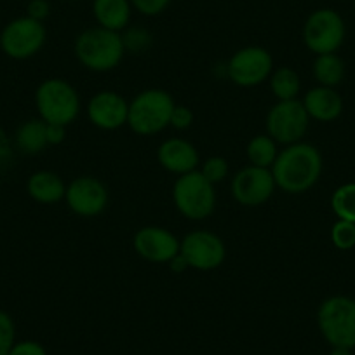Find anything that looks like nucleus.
<instances>
[{
  "instance_id": "obj_1",
  "label": "nucleus",
  "mask_w": 355,
  "mask_h": 355,
  "mask_svg": "<svg viewBox=\"0 0 355 355\" xmlns=\"http://www.w3.org/2000/svg\"><path fill=\"white\" fill-rule=\"evenodd\" d=\"M322 166V155L317 146L300 141L279 150L270 171L277 189L291 196H300L309 192L319 182Z\"/></svg>"
},
{
  "instance_id": "obj_2",
  "label": "nucleus",
  "mask_w": 355,
  "mask_h": 355,
  "mask_svg": "<svg viewBox=\"0 0 355 355\" xmlns=\"http://www.w3.org/2000/svg\"><path fill=\"white\" fill-rule=\"evenodd\" d=\"M73 53L82 67L96 73H105L119 67L125 54V46L119 32L93 26L78 33Z\"/></svg>"
},
{
  "instance_id": "obj_3",
  "label": "nucleus",
  "mask_w": 355,
  "mask_h": 355,
  "mask_svg": "<svg viewBox=\"0 0 355 355\" xmlns=\"http://www.w3.org/2000/svg\"><path fill=\"white\" fill-rule=\"evenodd\" d=\"M174 103L164 89H145L129 103L128 125L139 136H153L169 128Z\"/></svg>"
},
{
  "instance_id": "obj_4",
  "label": "nucleus",
  "mask_w": 355,
  "mask_h": 355,
  "mask_svg": "<svg viewBox=\"0 0 355 355\" xmlns=\"http://www.w3.org/2000/svg\"><path fill=\"white\" fill-rule=\"evenodd\" d=\"M35 107L46 124L67 128L80 114V96L64 78H46L35 91Z\"/></svg>"
},
{
  "instance_id": "obj_5",
  "label": "nucleus",
  "mask_w": 355,
  "mask_h": 355,
  "mask_svg": "<svg viewBox=\"0 0 355 355\" xmlns=\"http://www.w3.org/2000/svg\"><path fill=\"white\" fill-rule=\"evenodd\" d=\"M317 326L331 347L355 348V300L350 296H329L317 310Z\"/></svg>"
},
{
  "instance_id": "obj_6",
  "label": "nucleus",
  "mask_w": 355,
  "mask_h": 355,
  "mask_svg": "<svg viewBox=\"0 0 355 355\" xmlns=\"http://www.w3.org/2000/svg\"><path fill=\"white\" fill-rule=\"evenodd\" d=\"M173 202L189 220H206L216 207L214 185L207 182L200 171L178 176L173 185Z\"/></svg>"
},
{
  "instance_id": "obj_7",
  "label": "nucleus",
  "mask_w": 355,
  "mask_h": 355,
  "mask_svg": "<svg viewBox=\"0 0 355 355\" xmlns=\"http://www.w3.org/2000/svg\"><path fill=\"white\" fill-rule=\"evenodd\" d=\"M46 39L47 32L42 21L30 16H19L0 32V49L11 60H30L40 53Z\"/></svg>"
},
{
  "instance_id": "obj_8",
  "label": "nucleus",
  "mask_w": 355,
  "mask_h": 355,
  "mask_svg": "<svg viewBox=\"0 0 355 355\" xmlns=\"http://www.w3.org/2000/svg\"><path fill=\"white\" fill-rule=\"evenodd\" d=\"M345 21L334 9H317L303 25V42L315 56L336 53L345 42Z\"/></svg>"
},
{
  "instance_id": "obj_9",
  "label": "nucleus",
  "mask_w": 355,
  "mask_h": 355,
  "mask_svg": "<svg viewBox=\"0 0 355 355\" xmlns=\"http://www.w3.org/2000/svg\"><path fill=\"white\" fill-rule=\"evenodd\" d=\"M309 124L310 117L300 100L277 101L266 114V135L286 146L302 141Z\"/></svg>"
},
{
  "instance_id": "obj_10",
  "label": "nucleus",
  "mask_w": 355,
  "mask_h": 355,
  "mask_svg": "<svg viewBox=\"0 0 355 355\" xmlns=\"http://www.w3.org/2000/svg\"><path fill=\"white\" fill-rule=\"evenodd\" d=\"M180 256L189 268L200 272L216 270L227 258V248L216 234L209 230H193L180 241Z\"/></svg>"
},
{
  "instance_id": "obj_11",
  "label": "nucleus",
  "mask_w": 355,
  "mask_h": 355,
  "mask_svg": "<svg viewBox=\"0 0 355 355\" xmlns=\"http://www.w3.org/2000/svg\"><path fill=\"white\" fill-rule=\"evenodd\" d=\"M274 71V58L265 47L248 46L239 49L227 63V75L241 87H256L268 80Z\"/></svg>"
},
{
  "instance_id": "obj_12",
  "label": "nucleus",
  "mask_w": 355,
  "mask_h": 355,
  "mask_svg": "<svg viewBox=\"0 0 355 355\" xmlns=\"http://www.w3.org/2000/svg\"><path fill=\"white\" fill-rule=\"evenodd\" d=\"M275 180L270 169L249 164L239 171L232 180V196L241 206L258 207L270 199L275 192Z\"/></svg>"
},
{
  "instance_id": "obj_13",
  "label": "nucleus",
  "mask_w": 355,
  "mask_h": 355,
  "mask_svg": "<svg viewBox=\"0 0 355 355\" xmlns=\"http://www.w3.org/2000/svg\"><path fill=\"white\" fill-rule=\"evenodd\" d=\"M64 200L71 213L82 218H93L107 209L108 190L98 178L78 176L68 183Z\"/></svg>"
},
{
  "instance_id": "obj_14",
  "label": "nucleus",
  "mask_w": 355,
  "mask_h": 355,
  "mask_svg": "<svg viewBox=\"0 0 355 355\" xmlns=\"http://www.w3.org/2000/svg\"><path fill=\"white\" fill-rule=\"evenodd\" d=\"M135 251L150 263H169L180 254V239L162 227H143L132 239Z\"/></svg>"
},
{
  "instance_id": "obj_15",
  "label": "nucleus",
  "mask_w": 355,
  "mask_h": 355,
  "mask_svg": "<svg viewBox=\"0 0 355 355\" xmlns=\"http://www.w3.org/2000/svg\"><path fill=\"white\" fill-rule=\"evenodd\" d=\"M85 112L94 128L115 131L128 124L129 103L115 91H100L89 100Z\"/></svg>"
},
{
  "instance_id": "obj_16",
  "label": "nucleus",
  "mask_w": 355,
  "mask_h": 355,
  "mask_svg": "<svg viewBox=\"0 0 355 355\" xmlns=\"http://www.w3.org/2000/svg\"><path fill=\"white\" fill-rule=\"evenodd\" d=\"M157 160L160 166L176 176H183L197 171L200 164L199 152L196 146L183 138H169L157 148Z\"/></svg>"
},
{
  "instance_id": "obj_17",
  "label": "nucleus",
  "mask_w": 355,
  "mask_h": 355,
  "mask_svg": "<svg viewBox=\"0 0 355 355\" xmlns=\"http://www.w3.org/2000/svg\"><path fill=\"white\" fill-rule=\"evenodd\" d=\"M302 103L309 117L317 122H333L343 112V100L334 91V87H324V85L312 87L306 91Z\"/></svg>"
},
{
  "instance_id": "obj_18",
  "label": "nucleus",
  "mask_w": 355,
  "mask_h": 355,
  "mask_svg": "<svg viewBox=\"0 0 355 355\" xmlns=\"http://www.w3.org/2000/svg\"><path fill=\"white\" fill-rule=\"evenodd\" d=\"M93 15L98 26L121 33L131 21V0H93Z\"/></svg>"
},
{
  "instance_id": "obj_19",
  "label": "nucleus",
  "mask_w": 355,
  "mask_h": 355,
  "mask_svg": "<svg viewBox=\"0 0 355 355\" xmlns=\"http://www.w3.org/2000/svg\"><path fill=\"white\" fill-rule=\"evenodd\" d=\"M26 192L39 204H56L64 199L67 185L53 171H37L26 182Z\"/></svg>"
},
{
  "instance_id": "obj_20",
  "label": "nucleus",
  "mask_w": 355,
  "mask_h": 355,
  "mask_svg": "<svg viewBox=\"0 0 355 355\" xmlns=\"http://www.w3.org/2000/svg\"><path fill=\"white\" fill-rule=\"evenodd\" d=\"M47 145V124L42 119H30L16 131V146L26 155H37Z\"/></svg>"
},
{
  "instance_id": "obj_21",
  "label": "nucleus",
  "mask_w": 355,
  "mask_h": 355,
  "mask_svg": "<svg viewBox=\"0 0 355 355\" xmlns=\"http://www.w3.org/2000/svg\"><path fill=\"white\" fill-rule=\"evenodd\" d=\"M313 77L324 87H336L345 77V63L336 53L319 54L313 61Z\"/></svg>"
},
{
  "instance_id": "obj_22",
  "label": "nucleus",
  "mask_w": 355,
  "mask_h": 355,
  "mask_svg": "<svg viewBox=\"0 0 355 355\" xmlns=\"http://www.w3.org/2000/svg\"><path fill=\"white\" fill-rule=\"evenodd\" d=\"M268 82H270L272 94L279 101L298 100L300 91H302V80H300V75L293 68H277V70L272 71V75L268 77Z\"/></svg>"
},
{
  "instance_id": "obj_23",
  "label": "nucleus",
  "mask_w": 355,
  "mask_h": 355,
  "mask_svg": "<svg viewBox=\"0 0 355 355\" xmlns=\"http://www.w3.org/2000/svg\"><path fill=\"white\" fill-rule=\"evenodd\" d=\"M279 143L268 135H258L251 138L245 148V155L251 166L270 169L279 155Z\"/></svg>"
},
{
  "instance_id": "obj_24",
  "label": "nucleus",
  "mask_w": 355,
  "mask_h": 355,
  "mask_svg": "<svg viewBox=\"0 0 355 355\" xmlns=\"http://www.w3.org/2000/svg\"><path fill=\"white\" fill-rule=\"evenodd\" d=\"M331 209L338 220L355 223V183L338 187L331 196Z\"/></svg>"
},
{
  "instance_id": "obj_25",
  "label": "nucleus",
  "mask_w": 355,
  "mask_h": 355,
  "mask_svg": "<svg viewBox=\"0 0 355 355\" xmlns=\"http://www.w3.org/2000/svg\"><path fill=\"white\" fill-rule=\"evenodd\" d=\"M331 242L340 251H350L355 248V223L338 220L331 227Z\"/></svg>"
},
{
  "instance_id": "obj_26",
  "label": "nucleus",
  "mask_w": 355,
  "mask_h": 355,
  "mask_svg": "<svg viewBox=\"0 0 355 355\" xmlns=\"http://www.w3.org/2000/svg\"><path fill=\"white\" fill-rule=\"evenodd\" d=\"M228 171H230V167H228L227 159L216 155V157H209V159L202 164L200 173H202V176L206 178L207 182L216 185V183L223 182L225 178L228 176Z\"/></svg>"
},
{
  "instance_id": "obj_27",
  "label": "nucleus",
  "mask_w": 355,
  "mask_h": 355,
  "mask_svg": "<svg viewBox=\"0 0 355 355\" xmlns=\"http://www.w3.org/2000/svg\"><path fill=\"white\" fill-rule=\"evenodd\" d=\"M16 343V326L8 312L0 310V355H8Z\"/></svg>"
},
{
  "instance_id": "obj_28",
  "label": "nucleus",
  "mask_w": 355,
  "mask_h": 355,
  "mask_svg": "<svg viewBox=\"0 0 355 355\" xmlns=\"http://www.w3.org/2000/svg\"><path fill=\"white\" fill-rule=\"evenodd\" d=\"M122 40H124L125 49L138 51L139 53V51L146 49V47L150 46V42H152V37H150V33L146 32V30L131 28V30H128V33H125L124 37H122Z\"/></svg>"
},
{
  "instance_id": "obj_29",
  "label": "nucleus",
  "mask_w": 355,
  "mask_h": 355,
  "mask_svg": "<svg viewBox=\"0 0 355 355\" xmlns=\"http://www.w3.org/2000/svg\"><path fill=\"white\" fill-rule=\"evenodd\" d=\"M171 0H131L132 9L143 16H159L169 8Z\"/></svg>"
},
{
  "instance_id": "obj_30",
  "label": "nucleus",
  "mask_w": 355,
  "mask_h": 355,
  "mask_svg": "<svg viewBox=\"0 0 355 355\" xmlns=\"http://www.w3.org/2000/svg\"><path fill=\"white\" fill-rule=\"evenodd\" d=\"M193 124V114L189 107L185 105H176L171 115V128L178 129V131H185Z\"/></svg>"
},
{
  "instance_id": "obj_31",
  "label": "nucleus",
  "mask_w": 355,
  "mask_h": 355,
  "mask_svg": "<svg viewBox=\"0 0 355 355\" xmlns=\"http://www.w3.org/2000/svg\"><path fill=\"white\" fill-rule=\"evenodd\" d=\"M8 355H47V350L44 348L42 343H39V341L23 340L16 341Z\"/></svg>"
},
{
  "instance_id": "obj_32",
  "label": "nucleus",
  "mask_w": 355,
  "mask_h": 355,
  "mask_svg": "<svg viewBox=\"0 0 355 355\" xmlns=\"http://www.w3.org/2000/svg\"><path fill=\"white\" fill-rule=\"evenodd\" d=\"M51 15V4L49 0H30L28 6H26V16L37 19V21H42L46 18H49Z\"/></svg>"
},
{
  "instance_id": "obj_33",
  "label": "nucleus",
  "mask_w": 355,
  "mask_h": 355,
  "mask_svg": "<svg viewBox=\"0 0 355 355\" xmlns=\"http://www.w3.org/2000/svg\"><path fill=\"white\" fill-rule=\"evenodd\" d=\"M67 138V128L60 124H47V143L49 145H60Z\"/></svg>"
},
{
  "instance_id": "obj_34",
  "label": "nucleus",
  "mask_w": 355,
  "mask_h": 355,
  "mask_svg": "<svg viewBox=\"0 0 355 355\" xmlns=\"http://www.w3.org/2000/svg\"><path fill=\"white\" fill-rule=\"evenodd\" d=\"M329 355H352V350L345 347H331Z\"/></svg>"
},
{
  "instance_id": "obj_35",
  "label": "nucleus",
  "mask_w": 355,
  "mask_h": 355,
  "mask_svg": "<svg viewBox=\"0 0 355 355\" xmlns=\"http://www.w3.org/2000/svg\"><path fill=\"white\" fill-rule=\"evenodd\" d=\"M354 4H355V0H354Z\"/></svg>"
}]
</instances>
